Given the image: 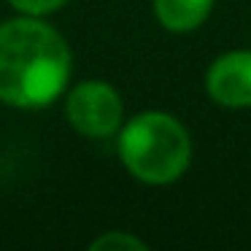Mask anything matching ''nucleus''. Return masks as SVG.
<instances>
[{
    "instance_id": "obj_1",
    "label": "nucleus",
    "mask_w": 251,
    "mask_h": 251,
    "mask_svg": "<svg viewBox=\"0 0 251 251\" xmlns=\"http://www.w3.org/2000/svg\"><path fill=\"white\" fill-rule=\"evenodd\" d=\"M71 78V49L51 25L19 17L0 25V103L44 108Z\"/></svg>"
},
{
    "instance_id": "obj_2",
    "label": "nucleus",
    "mask_w": 251,
    "mask_h": 251,
    "mask_svg": "<svg viewBox=\"0 0 251 251\" xmlns=\"http://www.w3.org/2000/svg\"><path fill=\"white\" fill-rule=\"evenodd\" d=\"M119 159L149 186H168L189 170V130L165 111H143L119 130Z\"/></svg>"
},
{
    "instance_id": "obj_3",
    "label": "nucleus",
    "mask_w": 251,
    "mask_h": 251,
    "mask_svg": "<svg viewBox=\"0 0 251 251\" xmlns=\"http://www.w3.org/2000/svg\"><path fill=\"white\" fill-rule=\"evenodd\" d=\"M68 122L87 138H108L125 125V105L111 84L81 81L65 100Z\"/></svg>"
},
{
    "instance_id": "obj_4",
    "label": "nucleus",
    "mask_w": 251,
    "mask_h": 251,
    "mask_svg": "<svg viewBox=\"0 0 251 251\" xmlns=\"http://www.w3.org/2000/svg\"><path fill=\"white\" fill-rule=\"evenodd\" d=\"M205 89L222 108H251V49H232L208 65Z\"/></svg>"
},
{
    "instance_id": "obj_5",
    "label": "nucleus",
    "mask_w": 251,
    "mask_h": 251,
    "mask_svg": "<svg viewBox=\"0 0 251 251\" xmlns=\"http://www.w3.org/2000/svg\"><path fill=\"white\" fill-rule=\"evenodd\" d=\"M213 11V0H154V17L170 33H192Z\"/></svg>"
},
{
    "instance_id": "obj_6",
    "label": "nucleus",
    "mask_w": 251,
    "mask_h": 251,
    "mask_svg": "<svg viewBox=\"0 0 251 251\" xmlns=\"http://www.w3.org/2000/svg\"><path fill=\"white\" fill-rule=\"evenodd\" d=\"M89 249H92V251H146L149 246L143 243L141 238L130 235V232L111 229V232H105V235H100V238H95L92 243H89Z\"/></svg>"
},
{
    "instance_id": "obj_7",
    "label": "nucleus",
    "mask_w": 251,
    "mask_h": 251,
    "mask_svg": "<svg viewBox=\"0 0 251 251\" xmlns=\"http://www.w3.org/2000/svg\"><path fill=\"white\" fill-rule=\"evenodd\" d=\"M8 3L27 17H44V14H51L60 6H65L68 0H8Z\"/></svg>"
}]
</instances>
